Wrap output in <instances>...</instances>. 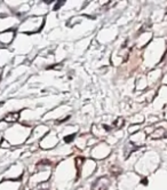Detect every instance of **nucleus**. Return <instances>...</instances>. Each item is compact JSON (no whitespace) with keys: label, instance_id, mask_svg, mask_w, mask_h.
Here are the masks:
<instances>
[{"label":"nucleus","instance_id":"nucleus-1","mask_svg":"<svg viewBox=\"0 0 167 190\" xmlns=\"http://www.w3.org/2000/svg\"><path fill=\"white\" fill-rule=\"evenodd\" d=\"M109 184L110 181L106 178H101L94 183L93 190H109Z\"/></svg>","mask_w":167,"mask_h":190},{"label":"nucleus","instance_id":"nucleus-2","mask_svg":"<svg viewBox=\"0 0 167 190\" xmlns=\"http://www.w3.org/2000/svg\"><path fill=\"white\" fill-rule=\"evenodd\" d=\"M20 118V113L18 112H9L7 113L5 117H4V121H7V123H15Z\"/></svg>","mask_w":167,"mask_h":190}]
</instances>
